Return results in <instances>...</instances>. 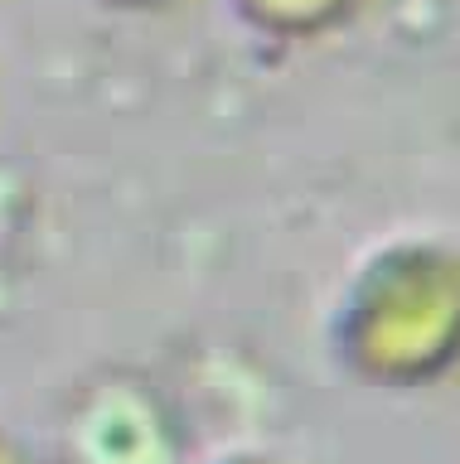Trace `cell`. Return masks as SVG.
I'll list each match as a JSON object with an SVG mask.
<instances>
[{"label": "cell", "instance_id": "1", "mask_svg": "<svg viewBox=\"0 0 460 464\" xmlns=\"http://www.w3.org/2000/svg\"><path fill=\"white\" fill-rule=\"evenodd\" d=\"M339 358L393 392H416L455 372L460 246L393 237L368 252L339 300Z\"/></svg>", "mask_w": 460, "mask_h": 464}]
</instances>
